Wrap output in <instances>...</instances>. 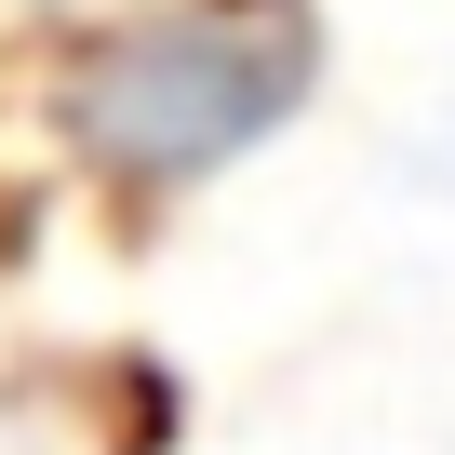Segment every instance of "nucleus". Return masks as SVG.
Segmentation results:
<instances>
[{
    "instance_id": "1",
    "label": "nucleus",
    "mask_w": 455,
    "mask_h": 455,
    "mask_svg": "<svg viewBox=\"0 0 455 455\" xmlns=\"http://www.w3.org/2000/svg\"><path fill=\"white\" fill-rule=\"evenodd\" d=\"M322 94V28L295 0H121L54 54V134L121 201H188L242 174Z\"/></svg>"
}]
</instances>
